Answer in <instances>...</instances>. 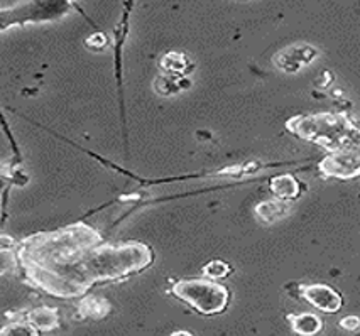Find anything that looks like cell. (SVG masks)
Returning <instances> with one entry per match:
<instances>
[{"label": "cell", "mask_w": 360, "mask_h": 336, "mask_svg": "<svg viewBox=\"0 0 360 336\" xmlns=\"http://www.w3.org/2000/svg\"><path fill=\"white\" fill-rule=\"evenodd\" d=\"M292 136L323 147L328 153L360 150V127L342 113H311L296 115L286 122Z\"/></svg>", "instance_id": "obj_1"}, {"label": "cell", "mask_w": 360, "mask_h": 336, "mask_svg": "<svg viewBox=\"0 0 360 336\" xmlns=\"http://www.w3.org/2000/svg\"><path fill=\"white\" fill-rule=\"evenodd\" d=\"M171 292L205 316L224 313L230 302L229 289L213 279L178 280L171 287Z\"/></svg>", "instance_id": "obj_2"}, {"label": "cell", "mask_w": 360, "mask_h": 336, "mask_svg": "<svg viewBox=\"0 0 360 336\" xmlns=\"http://www.w3.org/2000/svg\"><path fill=\"white\" fill-rule=\"evenodd\" d=\"M325 178L354 179L360 176V150L330 153L318 166Z\"/></svg>", "instance_id": "obj_3"}, {"label": "cell", "mask_w": 360, "mask_h": 336, "mask_svg": "<svg viewBox=\"0 0 360 336\" xmlns=\"http://www.w3.org/2000/svg\"><path fill=\"white\" fill-rule=\"evenodd\" d=\"M300 296L313 308L323 313H338L343 306L342 294L326 284L301 285Z\"/></svg>", "instance_id": "obj_4"}, {"label": "cell", "mask_w": 360, "mask_h": 336, "mask_svg": "<svg viewBox=\"0 0 360 336\" xmlns=\"http://www.w3.org/2000/svg\"><path fill=\"white\" fill-rule=\"evenodd\" d=\"M318 56V51L309 44H295L283 49L273 58L276 68L284 73H298Z\"/></svg>", "instance_id": "obj_5"}, {"label": "cell", "mask_w": 360, "mask_h": 336, "mask_svg": "<svg viewBox=\"0 0 360 336\" xmlns=\"http://www.w3.org/2000/svg\"><path fill=\"white\" fill-rule=\"evenodd\" d=\"M269 188L276 198L284 200V201L296 200L301 193L300 181L291 174L274 176V178L269 181Z\"/></svg>", "instance_id": "obj_6"}, {"label": "cell", "mask_w": 360, "mask_h": 336, "mask_svg": "<svg viewBox=\"0 0 360 336\" xmlns=\"http://www.w3.org/2000/svg\"><path fill=\"white\" fill-rule=\"evenodd\" d=\"M288 321H290L291 330L295 331L296 335L301 336H315L321 331L323 328V321H321L320 316L313 313H300V314H290L288 316Z\"/></svg>", "instance_id": "obj_7"}, {"label": "cell", "mask_w": 360, "mask_h": 336, "mask_svg": "<svg viewBox=\"0 0 360 336\" xmlns=\"http://www.w3.org/2000/svg\"><path fill=\"white\" fill-rule=\"evenodd\" d=\"M290 212V207L284 203V200H269L262 201L255 207V215L259 217V220L264 221V224H274V221L281 220L288 215Z\"/></svg>", "instance_id": "obj_8"}, {"label": "cell", "mask_w": 360, "mask_h": 336, "mask_svg": "<svg viewBox=\"0 0 360 336\" xmlns=\"http://www.w3.org/2000/svg\"><path fill=\"white\" fill-rule=\"evenodd\" d=\"M27 321L36 328L37 331H49L58 326L56 309L37 308L27 314Z\"/></svg>", "instance_id": "obj_9"}, {"label": "cell", "mask_w": 360, "mask_h": 336, "mask_svg": "<svg viewBox=\"0 0 360 336\" xmlns=\"http://www.w3.org/2000/svg\"><path fill=\"white\" fill-rule=\"evenodd\" d=\"M79 309H82L86 316L102 318L108 313L110 306H108V302L105 299H100V297H86V299L82 302V306H79Z\"/></svg>", "instance_id": "obj_10"}, {"label": "cell", "mask_w": 360, "mask_h": 336, "mask_svg": "<svg viewBox=\"0 0 360 336\" xmlns=\"http://www.w3.org/2000/svg\"><path fill=\"white\" fill-rule=\"evenodd\" d=\"M161 65L162 68L171 71V73H183L186 68V58L179 53H167Z\"/></svg>", "instance_id": "obj_11"}, {"label": "cell", "mask_w": 360, "mask_h": 336, "mask_svg": "<svg viewBox=\"0 0 360 336\" xmlns=\"http://www.w3.org/2000/svg\"><path fill=\"white\" fill-rule=\"evenodd\" d=\"M203 272L210 279H221V277H227L230 274V266L224 260H212L203 267Z\"/></svg>", "instance_id": "obj_12"}, {"label": "cell", "mask_w": 360, "mask_h": 336, "mask_svg": "<svg viewBox=\"0 0 360 336\" xmlns=\"http://www.w3.org/2000/svg\"><path fill=\"white\" fill-rule=\"evenodd\" d=\"M39 331L36 330L31 323H12L7 328L0 331V335H37Z\"/></svg>", "instance_id": "obj_13"}, {"label": "cell", "mask_w": 360, "mask_h": 336, "mask_svg": "<svg viewBox=\"0 0 360 336\" xmlns=\"http://www.w3.org/2000/svg\"><path fill=\"white\" fill-rule=\"evenodd\" d=\"M15 257L18 255L12 252V249H4L0 247V276L12 271L15 267Z\"/></svg>", "instance_id": "obj_14"}, {"label": "cell", "mask_w": 360, "mask_h": 336, "mask_svg": "<svg viewBox=\"0 0 360 336\" xmlns=\"http://www.w3.org/2000/svg\"><path fill=\"white\" fill-rule=\"evenodd\" d=\"M340 326L347 331H357L360 328V318L359 316H345L340 319Z\"/></svg>", "instance_id": "obj_15"}, {"label": "cell", "mask_w": 360, "mask_h": 336, "mask_svg": "<svg viewBox=\"0 0 360 336\" xmlns=\"http://www.w3.org/2000/svg\"><path fill=\"white\" fill-rule=\"evenodd\" d=\"M86 44L90 46V48H95V49H100V48H105L107 46V37L103 36V34H94V36H90L86 39Z\"/></svg>", "instance_id": "obj_16"}, {"label": "cell", "mask_w": 360, "mask_h": 336, "mask_svg": "<svg viewBox=\"0 0 360 336\" xmlns=\"http://www.w3.org/2000/svg\"><path fill=\"white\" fill-rule=\"evenodd\" d=\"M173 335H190V331H176Z\"/></svg>", "instance_id": "obj_17"}]
</instances>
